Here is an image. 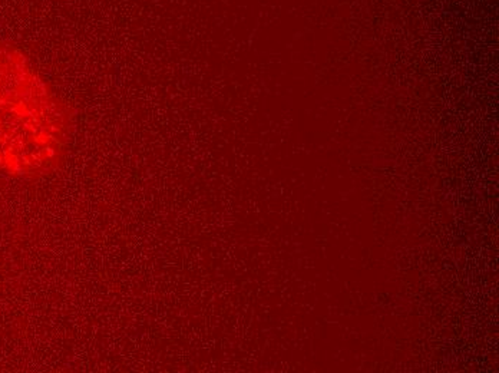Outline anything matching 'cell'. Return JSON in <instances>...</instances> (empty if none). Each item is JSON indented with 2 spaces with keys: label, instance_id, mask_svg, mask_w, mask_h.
I'll use <instances>...</instances> for the list:
<instances>
[{
  "label": "cell",
  "instance_id": "1",
  "mask_svg": "<svg viewBox=\"0 0 499 373\" xmlns=\"http://www.w3.org/2000/svg\"><path fill=\"white\" fill-rule=\"evenodd\" d=\"M74 118L25 53L0 41V173L36 178L64 162Z\"/></svg>",
  "mask_w": 499,
  "mask_h": 373
}]
</instances>
